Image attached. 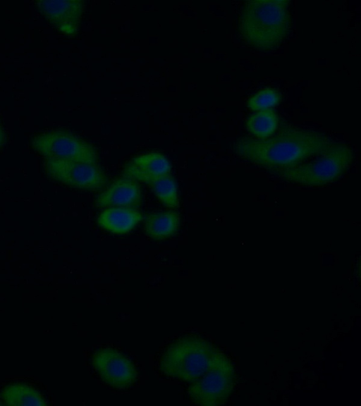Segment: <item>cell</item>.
I'll return each instance as SVG.
<instances>
[{"mask_svg": "<svg viewBox=\"0 0 361 406\" xmlns=\"http://www.w3.org/2000/svg\"><path fill=\"white\" fill-rule=\"evenodd\" d=\"M43 168L51 180L80 190H99L108 183L104 171L94 164L45 159Z\"/></svg>", "mask_w": 361, "mask_h": 406, "instance_id": "7", "label": "cell"}, {"mask_svg": "<svg viewBox=\"0 0 361 406\" xmlns=\"http://www.w3.org/2000/svg\"><path fill=\"white\" fill-rule=\"evenodd\" d=\"M4 142H5V133L0 121V148L2 147Z\"/></svg>", "mask_w": 361, "mask_h": 406, "instance_id": "18", "label": "cell"}, {"mask_svg": "<svg viewBox=\"0 0 361 406\" xmlns=\"http://www.w3.org/2000/svg\"><path fill=\"white\" fill-rule=\"evenodd\" d=\"M219 350L199 336H186L169 344L164 350L159 367L168 377L192 382L209 368Z\"/></svg>", "mask_w": 361, "mask_h": 406, "instance_id": "4", "label": "cell"}, {"mask_svg": "<svg viewBox=\"0 0 361 406\" xmlns=\"http://www.w3.org/2000/svg\"><path fill=\"white\" fill-rule=\"evenodd\" d=\"M3 405L43 406L47 402L42 394L34 388L15 383L5 386L0 393Z\"/></svg>", "mask_w": 361, "mask_h": 406, "instance_id": "14", "label": "cell"}, {"mask_svg": "<svg viewBox=\"0 0 361 406\" xmlns=\"http://www.w3.org/2000/svg\"><path fill=\"white\" fill-rule=\"evenodd\" d=\"M281 100V97L278 90L268 87L263 89L247 101V106L252 111H262L270 109L277 105Z\"/></svg>", "mask_w": 361, "mask_h": 406, "instance_id": "17", "label": "cell"}, {"mask_svg": "<svg viewBox=\"0 0 361 406\" xmlns=\"http://www.w3.org/2000/svg\"><path fill=\"white\" fill-rule=\"evenodd\" d=\"M31 146L47 160L97 164L98 154L93 145L65 130H53L36 135L31 140Z\"/></svg>", "mask_w": 361, "mask_h": 406, "instance_id": "6", "label": "cell"}, {"mask_svg": "<svg viewBox=\"0 0 361 406\" xmlns=\"http://www.w3.org/2000/svg\"><path fill=\"white\" fill-rule=\"evenodd\" d=\"M278 125V117L275 111L271 109L252 114L246 121L247 130L257 139H266L272 136Z\"/></svg>", "mask_w": 361, "mask_h": 406, "instance_id": "15", "label": "cell"}, {"mask_svg": "<svg viewBox=\"0 0 361 406\" xmlns=\"http://www.w3.org/2000/svg\"><path fill=\"white\" fill-rule=\"evenodd\" d=\"M40 13L61 32L73 35L78 30L84 4L77 0H45L36 2Z\"/></svg>", "mask_w": 361, "mask_h": 406, "instance_id": "9", "label": "cell"}, {"mask_svg": "<svg viewBox=\"0 0 361 406\" xmlns=\"http://www.w3.org/2000/svg\"><path fill=\"white\" fill-rule=\"evenodd\" d=\"M148 185L164 206L170 208L178 207L176 184L169 173L149 182Z\"/></svg>", "mask_w": 361, "mask_h": 406, "instance_id": "16", "label": "cell"}, {"mask_svg": "<svg viewBox=\"0 0 361 406\" xmlns=\"http://www.w3.org/2000/svg\"><path fill=\"white\" fill-rule=\"evenodd\" d=\"M353 157L349 145L336 142L314 158L297 166L269 173L280 180L301 186H324L340 180L350 168Z\"/></svg>", "mask_w": 361, "mask_h": 406, "instance_id": "3", "label": "cell"}, {"mask_svg": "<svg viewBox=\"0 0 361 406\" xmlns=\"http://www.w3.org/2000/svg\"><path fill=\"white\" fill-rule=\"evenodd\" d=\"M236 383V375L231 359L220 350L209 368L190 383L188 393L195 402L205 406L226 403Z\"/></svg>", "mask_w": 361, "mask_h": 406, "instance_id": "5", "label": "cell"}, {"mask_svg": "<svg viewBox=\"0 0 361 406\" xmlns=\"http://www.w3.org/2000/svg\"><path fill=\"white\" fill-rule=\"evenodd\" d=\"M179 225L180 216L178 212H156L146 216L144 230L147 236L155 240H162L176 233Z\"/></svg>", "mask_w": 361, "mask_h": 406, "instance_id": "13", "label": "cell"}, {"mask_svg": "<svg viewBox=\"0 0 361 406\" xmlns=\"http://www.w3.org/2000/svg\"><path fill=\"white\" fill-rule=\"evenodd\" d=\"M171 171L169 160L158 152H150L133 158L123 171L125 178L148 184Z\"/></svg>", "mask_w": 361, "mask_h": 406, "instance_id": "11", "label": "cell"}, {"mask_svg": "<svg viewBox=\"0 0 361 406\" xmlns=\"http://www.w3.org/2000/svg\"><path fill=\"white\" fill-rule=\"evenodd\" d=\"M289 1H247L238 20V32L250 47L269 51L281 46L288 35L290 16Z\"/></svg>", "mask_w": 361, "mask_h": 406, "instance_id": "2", "label": "cell"}, {"mask_svg": "<svg viewBox=\"0 0 361 406\" xmlns=\"http://www.w3.org/2000/svg\"><path fill=\"white\" fill-rule=\"evenodd\" d=\"M92 362L100 379L114 388H126L136 379V369L132 361L115 349L104 347L96 350Z\"/></svg>", "mask_w": 361, "mask_h": 406, "instance_id": "8", "label": "cell"}, {"mask_svg": "<svg viewBox=\"0 0 361 406\" xmlns=\"http://www.w3.org/2000/svg\"><path fill=\"white\" fill-rule=\"evenodd\" d=\"M0 405H1V403L0 402Z\"/></svg>", "mask_w": 361, "mask_h": 406, "instance_id": "19", "label": "cell"}, {"mask_svg": "<svg viewBox=\"0 0 361 406\" xmlns=\"http://www.w3.org/2000/svg\"><path fill=\"white\" fill-rule=\"evenodd\" d=\"M141 220V213L134 209L109 207L99 214L97 223L109 232L123 234L134 228Z\"/></svg>", "mask_w": 361, "mask_h": 406, "instance_id": "12", "label": "cell"}, {"mask_svg": "<svg viewBox=\"0 0 361 406\" xmlns=\"http://www.w3.org/2000/svg\"><path fill=\"white\" fill-rule=\"evenodd\" d=\"M335 142L320 132L284 125L276 135L266 139L241 137L233 150L243 160L269 173L302 164Z\"/></svg>", "mask_w": 361, "mask_h": 406, "instance_id": "1", "label": "cell"}, {"mask_svg": "<svg viewBox=\"0 0 361 406\" xmlns=\"http://www.w3.org/2000/svg\"><path fill=\"white\" fill-rule=\"evenodd\" d=\"M141 190L134 180L122 178L114 180L95 199L98 207L137 208L141 202Z\"/></svg>", "mask_w": 361, "mask_h": 406, "instance_id": "10", "label": "cell"}]
</instances>
